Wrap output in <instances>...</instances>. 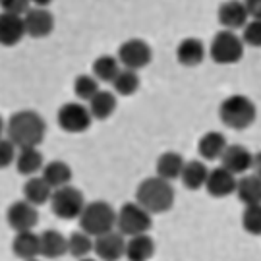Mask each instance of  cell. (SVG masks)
Segmentation results:
<instances>
[{"label":"cell","mask_w":261,"mask_h":261,"mask_svg":"<svg viewBox=\"0 0 261 261\" xmlns=\"http://www.w3.org/2000/svg\"><path fill=\"white\" fill-rule=\"evenodd\" d=\"M50 209L56 217L64 219V221H72V219H80V215L85 207L84 194L74 186H62L58 190H53L50 196Z\"/></svg>","instance_id":"52a82bcc"},{"label":"cell","mask_w":261,"mask_h":261,"mask_svg":"<svg viewBox=\"0 0 261 261\" xmlns=\"http://www.w3.org/2000/svg\"><path fill=\"white\" fill-rule=\"evenodd\" d=\"M16 145L8 138H0V168H8L16 161Z\"/></svg>","instance_id":"e575fe53"},{"label":"cell","mask_w":261,"mask_h":261,"mask_svg":"<svg viewBox=\"0 0 261 261\" xmlns=\"http://www.w3.org/2000/svg\"><path fill=\"white\" fill-rule=\"evenodd\" d=\"M56 122L68 134H84L91 128L93 118H91V112L87 109V105L72 101V103H66L58 109Z\"/></svg>","instance_id":"ba28073f"},{"label":"cell","mask_w":261,"mask_h":261,"mask_svg":"<svg viewBox=\"0 0 261 261\" xmlns=\"http://www.w3.org/2000/svg\"><path fill=\"white\" fill-rule=\"evenodd\" d=\"M120 68L122 66L116 56L101 55L97 56L93 62V77L97 82H109V84H112V80L120 72Z\"/></svg>","instance_id":"f1b7e54d"},{"label":"cell","mask_w":261,"mask_h":261,"mask_svg":"<svg viewBox=\"0 0 261 261\" xmlns=\"http://www.w3.org/2000/svg\"><path fill=\"white\" fill-rule=\"evenodd\" d=\"M31 261H39V259H31Z\"/></svg>","instance_id":"b9f144b4"},{"label":"cell","mask_w":261,"mask_h":261,"mask_svg":"<svg viewBox=\"0 0 261 261\" xmlns=\"http://www.w3.org/2000/svg\"><path fill=\"white\" fill-rule=\"evenodd\" d=\"M153 224V215L147 213L140 203L130 201L116 211V230L122 236H138V234H147Z\"/></svg>","instance_id":"5b68a950"},{"label":"cell","mask_w":261,"mask_h":261,"mask_svg":"<svg viewBox=\"0 0 261 261\" xmlns=\"http://www.w3.org/2000/svg\"><path fill=\"white\" fill-rule=\"evenodd\" d=\"M50 196H53V188L48 186L41 176H31L25 180V184H23V199L29 201L31 205H45V203L50 201Z\"/></svg>","instance_id":"484cf974"},{"label":"cell","mask_w":261,"mask_h":261,"mask_svg":"<svg viewBox=\"0 0 261 261\" xmlns=\"http://www.w3.org/2000/svg\"><path fill=\"white\" fill-rule=\"evenodd\" d=\"M155 255V242L149 234H138L126 240L124 257L128 261H149Z\"/></svg>","instance_id":"d6986e66"},{"label":"cell","mask_w":261,"mask_h":261,"mask_svg":"<svg viewBox=\"0 0 261 261\" xmlns=\"http://www.w3.org/2000/svg\"><path fill=\"white\" fill-rule=\"evenodd\" d=\"M116 105H118L116 95L111 93V91H105V89H99V93L87 103V109L91 112L93 120H107L114 114Z\"/></svg>","instance_id":"4316f807"},{"label":"cell","mask_w":261,"mask_h":261,"mask_svg":"<svg viewBox=\"0 0 261 261\" xmlns=\"http://www.w3.org/2000/svg\"><path fill=\"white\" fill-rule=\"evenodd\" d=\"M244 41L234 31L223 29L219 31L209 45V56L217 64H236L244 56Z\"/></svg>","instance_id":"8992f818"},{"label":"cell","mask_w":261,"mask_h":261,"mask_svg":"<svg viewBox=\"0 0 261 261\" xmlns=\"http://www.w3.org/2000/svg\"><path fill=\"white\" fill-rule=\"evenodd\" d=\"M0 8L4 14L23 16L29 10V0H0Z\"/></svg>","instance_id":"d590c367"},{"label":"cell","mask_w":261,"mask_h":261,"mask_svg":"<svg viewBox=\"0 0 261 261\" xmlns=\"http://www.w3.org/2000/svg\"><path fill=\"white\" fill-rule=\"evenodd\" d=\"M248 18L250 16L246 12L242 0H228V2H223L219 8V21L228 31L244 29V25L248 23Z\"/></svg>","instance_id":"9a60e30c"},{"label":"cell","mask_w":261,"mask_h":261,"mask_svg":"<svg viewBox=\"0 0 261 261\" xmlns=\"http://www.w3.org/2000/svg\"><path fill=\"white\" fill-rule=\"evenodd\" d=\"M112 87H114V91L118 95L130 97V95H134L140 89V75H138V72H134V70L120 68V72L112 80Z\"/></svg>","instance_id":"4dcf8cb0"},{"label":"cell","mask_w":261,"mask_h":261,"mask_svg":"<svg viewBox=\"0 0 261 261\" xmlns=\"http://www.w3.org/2000/svg\"><path fill=\"white\" fill-rule=\"evenodd\" d=\"M25 37V25L21 16L0 14V45L2 47H16Z\"/></svg>","instance_id":"2e32d148"},{"label":"cell","mask_w":261,"mask_h":261,"mask_svg":"<svg viewBox=\"0 0 261 261\" xmlns=\"http://www.w3.org/2000/svg\"><path fill=\"white\" fill-rule=\"evenodd\" d=\"M77 261H99L97 257H84V259H77Z\"/></svg>","instance_id":"60d3db41"},{"label":"cell","mask_w":261,"mask_h":261,"mask_svg":"<svg viewBox=\"0 0 261 261\" xmlns=\"http://www.w3.org/2000/svg\"><path fill=\"white\" fill-rule=\"evenodd\" d=\"M23 25H25V35L33 39H45L53 33L55 29V16L47 8H29L23 16Z\"/></svg>","instance_id":"7c38bea8"},{"label":"cell","mask_w":261,"mask_h":261,"mask_svg":"<svg viewBox=\"0 0 261 261\" xmlns=\"http://www.w3.org/2000/svg\"><path fill=\"white\" fill-rule=\"evenodd\" d=\"M205 58V45L196 37L182 39L176 47V60L186 68H196Z\"/></svg>","instance_id":"ac0fdd59"},{"label":"cell","mask_w":261,"mask_h":261,"mask_svg":"<svg viewBox=\"0 0 261 261\" xmlns=\"http://www.w3.org/2000/svg\"><path fill=\"white\" fill-rule=\"evenodd\" d=\"M6 223L14 232H25L33 230L39 223V211L25 199H18L8 207L6 211Z\"/></svg>","instance_id":"30bf717a"},{"label":"cell","mask_w":261,"mask_h":261,"mask_svg":"<svg viewBox=\"0 0 261 261\" xmlns=\"http://www.w3.org/2000/svg\"><path fill=\"white\" fill-rule=\"evenodd\" d=\"M236 182L238 180H236V176H234L232 172H228L223 167H217V168H211L209 174H207L205 190L211 197L221 199V197L232 196L234 192H236Z\"/></svg>","instance_id":"5bb4252c"},{"label":"cell","mask_w":261,"mask_h":261,"mask_svg":"<svg viewBox=\"0 0 261 261\" xmlns=\"http://www.w3.org/2000/svg\"><path fill=\"white\" fill-rule=\"evenodd\" d=\"M72 176H74L72 167H70L66 161H50V163H47V165L43 167V170H41V178H43L53 190L68 186V184L72 182Z\"/></svg>","instance_id":"44dd1931"},{"label":"cell","mask_w":261,"mask_h":261,"mask_svg":"<svg viewBox=\"0 0 261 261\" xmlns=\"http://www.w3.org/2000/svg\"><path fill=\"white\" fill-rule=\"evenodd\" d=\"M39 242H41V255L47 259H58L64 253H68L66 236L55 228H48V230L39 234Z\"/></svg>","instance_id":"ffe728a7"},{"label":"cell","mask_w":261,"mask_h":261,"mask_svg":"<svg viewBox=\"0 0 261 261\" xmlns=\"http://www.w3.org/2000/svg\"><path fill=\"white\" fill-rule=\"evenodd\" d=\"M29 2H33L37 8H47V6L50 4V2H53V0H29Z\"/></svg>","instance_id":"f35d334b"},{"label":"cell","mask_w":261,"mask_h":261,"mask_svg":"<svg viewBox=\"0 0 261 261\" xmlns=\"http://www.w3.org/2000/svg\"><path fill=\"white\" fill-rule=\"evenodd\" d=\"M74 93L77 95V99H82V101H85V103H89L95 95L99 93V82L89 74L77 75L74 82Z\"/></svg>","instance_id":"1f68e13d"},{"label":"cell","mask_w":261,"mask_h":261,"mask_svg":"<svg viewBox=\"0 0 261 261\" xmlns=\"http://www.w3.org/2000/svg\"><path fill=\"white\" fill-rule=\"evenodd\" d=\"M174 186L159 176H149L141 182L136 190V203H140L147 213L161 215L167 213L174 205Z\"/></svg>","instance_id":"7a4b0ae2"},{"label":"cell","mask_w":261,"mask_h":261,"mask_svg":"<svg viewBox=\"0 0 261 261\" xmlns=\"http://www.w3.org/2000/svg\"><path fill=\"white\" fill-rule=\"evenodd\" d=\"M118 62H120L122 68L126 70H134L138 72L141 68L149 66L151 58H153V50H151V45L143 39H128L124 41L120 47H118Z\"/></svg>","instance_id":"9c48e42d"},{"label":"cell","mask_w":261,"mask_h":261,"mask_svg":"<svg viewBox=\"0 0 261 261\" xmlns=\"http://www.w3.org/2000/svg\"><path fill=\"white\" fill-rule=\"evenodd\" d=\"M14 163H16V168H18L19 174L29 178L35 176L45 167L43 153L39 151V147H23V149H19Z\"/></svg>","instance_id":"603a6c76"},{"label":"cell","mask_w":261,"mask_h":261,"mask_svg":"<svg viewBox=\"0 0 261 261\" xmlns=\"http://www.w3.org/2000/svg\"><path fill=\"white\" fill-rule=\"evenodd\" d=\"M77 221H80V226L84 232H87L91 238H97V236L116 228V211L111 203L97 199L91 203H85Z\"/></svg>","instance_id":"277c9868"},{"label":"cell","mask_w":261,"mask_h":261,"mask_svg":"<svg viewBox=\"0 0 261 261\" xmlns=\"http://www.w3.org/2000/svg\"><path fill=\"white\" fill-rule=\"evenodd\" d=\"M12 252L16 257L21 261L39 259L41 255V242H39V234L33 230H25V232H16L14 240H12Z\"/></svg>","instance_id":"e0dca14e"},{"label":"cell","mask_w":261,"mask_h":261,"mask_svg":"<svg viewBox=\"0 0 261 261\" xmlns=\"http://www.w3.org/2000/svg\"><path fill=\"white\" fill-rule=\"evenodd\" d=\"M66 240H68V253L75 259L89 257L91 252H93V238L87 232H84L82 228L72 232Z\"/></svg>","instance_id":"f546056e"},{"label":"cell","mask_w":261,"mask_h":261,"mask_svg":"<svg viewBox=\"0 0 261 261\" xmlns=\"http://www.w3.org/2000/svg\"><path fill=\"white\" fill-rule=\"evenodd\" d=\"M184 165H186V161L182 159L180 153H176V151H167V153H163V155L157 159L155 170H157L159 178H163V180H167V182H172V180H178V178H180Z\"/></svg>","instance_id":"cb8c5ba5"},{"label":"cell","mask_w":261,"mask_h":261,"mask_svg":"<svg viewBox=\"0 0 261 261\" xmlns=\"http://www.w3.org/2000/svg\"><path fill=\"white\" fill-rule=\"evenodd\" d=\"M219 118L226 128L236 132L248 130L257 118V107L250 97L234 93L219 107Z\"/></svg>","instance_id":"3957f363"},{"label":"cell","mask_w":261,"mask_h":261,"mask_svg":"<svg viewBox=\"0 0 261 261\" xmlns=\"http://www.w3.org/2000/svg\"><path fill=\"white\" fill-rule=\"evenodd\" d=\"M252 159L253 153L248 147H244L240 143H232V145H226L223 157H221V167L232 172L234 176L246 174L248 170H252Z\"/></svg>","instance_id":"4fadbf2b"},{"label":"cell","mask_w":261,"mask_h":261,"mask_svg":"<svg viewBox=\"0 0 261 261\" xmlns=\"http://www.w3.org/2000/svg\"><path fill=\"white\" fill-rule=\"evenodd\" d=\"M238 199L244 205H257L261 203V178L255 174H246L236 182V192Z\"/></svg>","instance_id":"83f0119b"},{"label":"cell","mask_w":261,"mask_h":261,"mask_svg":"<svg viewBox=\"0 0 261 261\" xmlns=\"http://www.w3.org/2000/svg\"><path fill=\"white\" fill-rule=\"evenodd\" d=\"M252 170L255 176L261 178V151L257 153H253V159H252Z\"/></svg>","instance_id":"74e56055"},{"label":"cell","mask_w":261,"mask_h":261,"mask_svg":"<svg viewBox=\"0 0 261 261\" xmlns=\"http://www.w3.org/2000/svg\"><path fill=\"white\" fill-rule=\"evenodd\" d=\"M93 252L99 261H120L126 252V240L118 230L93 238Z\"/></svg>","instance_id":"8fae6325"},{"label":"cell","mask_w":261,"mask_h":261,"mask_svg":"<svg viewBox=\"0 0 261 261\" xmlns=\"http://www.w3.org/2000/svg\"><path fill=\"white\" fill-rule=\"evenodd\" d=\"M246 12L252 19H261V0H244Z\"/></svg>","instance_id":"8d00e7d4"},{"label":"cell","mask_w":261,"mask_h":261,"mask_svg":"<svg viewBox=\"0 0 261 261\" xmlns=\"http://www.w3.org/2000/svg\"><path fill=\"white\" fill-rule=\"evenodd\" d=\"M242 228L252 236H261V203L246 205L242 211Z\"/></svg>","instance_id":"d6a6232c"},{"label":"cell","mask_w":261,"mask_h":261,"mask_svg":"<svg viewBox=\"0 0 261 261\" xmlns=\"http://www.w3.org/2000/svg\"><path fill=\"white\" fill-rule=\"evenodd\" d=\"M207 174H209V168L203 161H188L184 168H182V174H180V180H182V184L188 188V190H192V192H196V190H201V188H205V180H207Z\"/></svg>","instance_id":"d4e9b609"},{"label":"cell","mask_w":261,"mask_h":261,"mask_svg":"<svg viewBox=\"0 0 261 261\" xmlns=\"http://www.w3.org/2000/svg\"><path fill=\"white\" fill-rule=\"evenodd\" d=\"M226 138L224 134L217 130H211L201 136V140L197 143V151L203 161H217V159L223 157L224 149H226Z\"/></svg>","instance_id":"7402d4cb"},{"label":"cell","mask_w":261,"mask_h":261,"mask_svg":"<svg viewBox=\"0 0 261 261\" xmlns=\"http://www.w3.org/2000/svg\"><path fill=\"white\" fill-rule=\"evenodd\" d=\"M242 41L248 47L261 48V19H252L244 25Z\"/></svg>","instance_id":"836d02e7"},{"label":"cell","mask_w":261,"mask_h":261,"mask_svg":"<svg viewBox=\"0 0 261 261\" xmlns=\"http://www.w3.org/2000/svg\"><path fill=\"white\" fill-rule=\"evenodd\" d=\"M6 134L8 140L18 147H39L41 141L45 140L47 124L39 112L25 109V111L14 112L6 122Z\"/></svg>","instance_id":"6da1fadb"},{"label":"cell","mask_w":261,"mask_h":261,"mask_svg":"<svg viewBox=\"0 0 261 261\" xmlns=\"http://www.w3.org/2000/svg\"><path fill=\"white\" fill-rule=\"evenodd\" d=\"M4 128H6V122H4V118L0 116V138H2V132H4Z\"/></svg>","instance_id":"ab89813d"}]
</instances>
